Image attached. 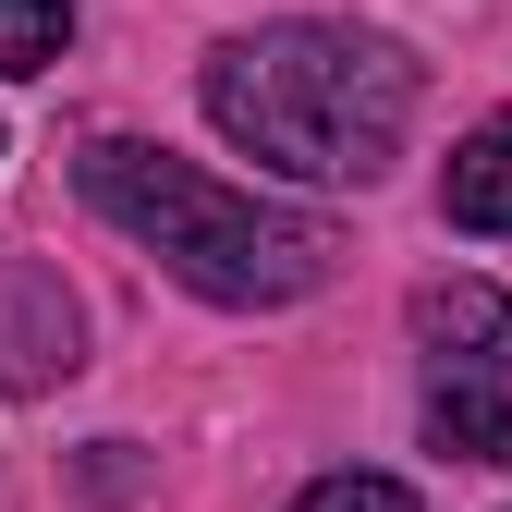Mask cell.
Here are the masks:
<instances>
[{"label": "cell", "instance_id": "1", "mask_svg": "<svg viewBox=\"0 0 512 512\" xmlns=\"http://www.w3.org/2000/svg\"><path fill=\"white\" fill-rule=\"evenodd\" d=\"M208 122L281 183H378L415 122V61L366 25H256L208 49Z\"/></svg>", "mask_w": 512, "mask_h": 512}, {"label": "cell", "instance_id": "2", "mask_svg": "<svg viewBox=\"0 0 512 512\" xmlns=\"http://www.w3.org/2000/svg\"><path fill=\"white\" fill-rule=\"evenodd\" d=\"M74 183H86L98 220H122L183 293H208V305H293V293L330 281V256H342V232L317 220V208L232 196V183H208L196 159L135 147V135H98L74 159Z\"/></svg>", "mask_w": 512, "mask_h": 512}, {"label": "cell", "instance_id": "3", "mask_svg": "<svg viewBox=\"0 0 512 512\" xmlns=\"http://www.w3.org/2000/svg\"><path fill=\"white\" fill-rule=\"evenodd\" d=\"M0 378H13V391H49V378H74V305H61L37 269L0 281Z\"/></svg>", "mask_w": 512, "mask_h": 512}, {"label": "cell", "instance_id": "4", "mask_svg": "<svg viewBox=\"0 0 512 512\" xmlns=\"http://www.w3.org/2000/svg\"><path fill=\"white\" fill-rule=\"evenodd\" d=\"M415 342L439 366H512V293H488V281H427L415 293Z\"/></svg>", "mask_w": 512, "mask_h": 512}, {"label": "cell", "instance_id": "5", "mask_svg": "<svg viewBox=\"0 0 512 512\" xmlns=\"http://www.w3.org/2000/svg\"><path fill=\"white\" fill-rule=\"evenodd\" d=\"M439 208H452L464 232H512V110H488L476 135L452 147V171H439Z\"/></svg>", "mask_w": 512, "mask_h": 512}, {"label": "cell", "instance_id": "6", "mask_svg": "<svg viewBox=\"0 0 512 512\" xmlns=\"http://www.w3.org/2000/svg\"><path fill=\"white\" fill-rule=\"evenodd\" d=\"M427 439L464 464H512V391H488V378H439L427 391Z\"/></svg>", "mask_w": 512, "mask_h": 512}, {"label": "cell", "instance_id": "7", "mask_svg": "<svg viewBox=\"0 0 512 512\" xmlns=\"http://www.w3.org/2000/svg\"><path fill=\"white\" fill-rule=\"evenodd\" d=\"M74 49V0H0V74H49Z\"/></svg>", "mask_w": 512, "mask_h": 512}, {"label": "cell", "instance_id": "8", "mask_svg": "<svg viewBox=\"0 0 512 512\" xmlns=\"http://www.w3.org/2000/svg\"><path fill=\"white\" fill-rule=\"evenodd\" d=\"M293 512H427V500H415L403 476H317Z\"/></svg>", "mask_w": 512, "mask_h": 512}]
</instances>
